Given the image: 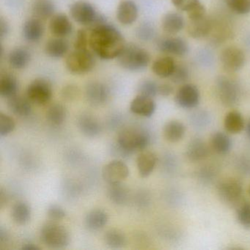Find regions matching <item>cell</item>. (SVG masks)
I'll list each match as a JSON object with an SVG mask.
<instances>
[{
  "label": "cell",
  "mask_w": 250,
  "mask_h": 250,
  "mask_svg": "<svg viewBox=\"0 0 250 250\" xmlns=\"http://www.w3.org/2000/svg\"><path fill=\"white\" fill-rule=\"evenodd\" d=\"M156 105L152 98L137 95L130 104V110L139 116L150 118L156 111Z\"/></svg>",
  "instance_id": "ac0fdd59"
},
{
  "label": "cell",
  "mask_w": 250,
  "mask_h": 250,
  "mask_svg": "<svg viewBox=\"0 0 250 250\" xmlns=\"http://www.w3.org/2000/svg\"><path fill=\"white\" fill-rule=\"evenodd\" d=\"M164 137L169 143H178L184 138L186 126L178 121H170L165 124L163 130Z\"/></svg>",
  "instance_id": "f1b7e54d"
},
{
  "label": "cell",
  "mask_w": 250,
  "mask_h": 250,
  "mask_svg": "<svg viewBox=\"0 0 250 250\" xmlns=\"http://www.w3.org/2000/svg\"><path fill=\"white\" fill-rule=\"evenodd\" d=\"M104 240L106 245L109 248H122L126 244V237L125 234L119 229H109L104 234Z\"/></svg>",
  "instance_id": "8d00e7d4"
},
{
  "label": "cell",
  "mask_w": 250,
  "mask_h": 250,
  "mask_svg": "<svg viewBox=\"0 0 250 250\" xmlns=\"http://www.w3.org/2000/svg\"><path fill=\"white\" fill-rule=\"evenodd\" d=\"M108 196L111 201L117 205H124L128 201L129 192L125 186L118 184H110L108 189Z\"/></svg>",
  "instance_id": "d590c367"
},
{
  "label": "cell",
  "mask_w": 250,
  "mask_h": 250,
  "mask_svg": "<svg viewBox=\"0 0 250 250\" xmlns=\"http://www.w3.org/2000/svg\"><path fill=\"white\" fill-rule=\"evenodd\" d=\"M176 65V62L172 57H162L153 62L152 71L154 74L161 78H169L173 74Z\"/></svg>",
  "instance_id": "d4e9b609"
},
{
  "label": "cell",
  "mask_w": 250,
  "mask_h": 250,
  "mask_svg": "<svg viewBox=\"0 0 250 250\" xmlns=\"http://www.w3.org/2000/svg\"><path fill=\"white\" fill-rule=\"evenodd\" d=\"M238 223L247 229H250V202L241 203L236 211Z\"/></svg>",
  "instance_id": "ab89813d"
},
{
  "label": "cell",
  "mask_w": 250,
  "mask_h": 250,
  "mask_svg": "<svg viewBox=\"0 0 250 250\" xmlns=\"http://www.w3.org/2000/svg\"><path fill=\"white\" fill-rule=\"evenodd\" d=\"M31 58V53L27 48L17 47L10 52L8 62L14 69L21 70L30 64Z\"/></svg>",
  "instance_id": "484cf974"
},
{
  "label": "cell",
  "mask_w": 250,
  "mask_h": 250,
  "mask_svg": "<svg viewBox=\"0 0 250 250\" xmlns=\"http://www.w3.org/2000/svg\"><path fill=\"white\" fill-rule=\"evenodd\" d=\"M65 65L71 74L84 75L93 71L96 60L88 49H74L67 56Z\"/></svg>",
  "instance_id": "8992f818"
},
{
  "label": "cell",
  "mask_w": 250,
  "mask_h": 250,
  "mask_svg": "<svg viewBox=\"0 0 250 250\" xmlns=\"http://www.w3.org/2000/svg\"><path fill=\"white\" fill-rule=\"evenodd\" d=\"M216 90L221 102L226 106L237 104L240 99V89L235 82L225 76H221L216 81Z\"/></svg>",
  "instance_id": "ba28073f"
},
{
  "label": "cell",
  "mask_w": 250,
  "mask_h": 250,
  "mask_svg": "<svg viewBox=\"0 0 250 250\" xmlns=\"http://www.w3.org/2000/svg\"><path fill=\"white\" fill-rule=\"evenodd\" d=\"M80 90L75 84H68L65 86L62 90V99L67 102H73L76 100L80 96Z\"/></svg>",
  "instance_id": "7dc6e473"
},
{
  "label": "cell",
  "mask_w": 250,
  "mask_h": 250,
  "mask_svg": "<svg viewBox=\"0 0 250 250\" xmlns=\"http://www.w3.org/2000/svg\"><path fill=\"white\" fill-rule=\"evenodd\" d=\"M44 25L39 19H30L23 24L22 36L29 43H37L44 34Z\"/></svg>",
  "instance_id": "d6986e66"
},
{
  "label": "cell",
  "mask_w": 250,
  "mask_h": 250,
  "mask_svg": "<svg viewBox=\"0 0 250 250\" xmlns=\"http://www.w3.org/2000/svg\"><path fill=\"white\" fill-rule=\"evenodd\" d=\"M200 94L197 86L185 84L175 93V102L183 109H193L200 103Z\"/></svg>",
  "instance_id": "8fae6325"
},
{
  "label": "cell",
  "mask_w": 250,
  "mask_h": 250,
  "mask_svg": "<svg viewBox=\"0 0 250 250\" xmlns=\"http://www.w3.org/2000/svg\"><path fill=\"white\" fill-rule=\"evenodd\" d=\"M109 96V88L103 83L92 82L85 87V97L92 106H99L107 102Z\"/></svg>",
  "instance_id": "9a60e30c"
},
{
  "label": "cell",
  "mask_w": 250,
  "mask_h": 250,
  "mask_svg": "<svg viewBox=\"0 0 250 250\" xmlns=\"http://www.w3.org/2000/svg\"><path fill=\"white\" fill-rule=\"evenodd\" d=\"M158 49L166 55L183 57L188 52L187 42L181 38L168 37L160 39L157 43Z\"/></svg>",
  "instance_id": "5bb4252c"
},
{
  "label": "cell",
  "mask_w": 250,
  "mask_h": 250,
  "mask_svg": "<svg viewBox=\"0 0 250 250\" xmlns=\"http://www.w3.org/2000/svg\"><path fill=\"white\" fill-rule=\"evenodd\" d=\"M7 100L8 109L17 116L24 118L28 116L31 112V102L28 98L16 95Z\"/></svg>",
  "instance_id": "cb8c5ba5"
},
{
  "label": "cell",
  "mask_w": 250,
  "mask_h": 250,
  "mask_svg": "<svg viewBox=\"0 0 250 250\" xmlns=\"http://www.w3.org/2000/svg\"><path fill=\"white\" fill-rule=\"evenodd\" d=\"M209 154L208 147L203 140L199 138L190 141L186 150V156L191 162H196L204 160Z\"/></svg>",
  "instance_id": "7402d4cb"
},
{
  "label": "cell",
  "mask_w": 250,
  "mask_h": 250,
  "mask_svg": "<svg viewBox=\"0 0 250 250\" xmlns=\"http://www.w3.org/2000/svg\"><path fill=\"white\" fill-rule=\"evenodd\" d=\"M109 220L107 213L100 209L91 210L85 217V225L90 230H99L103 228Z\"/></svg>",
  "instance_id": "d6a6232c"
},
{
  "label": "cell",
  "mask_w": 250,
  "mask_h": 250,
  "mask_svg": "<svg viewBox=\"0 0 250 250\" xmlns=\"http://www.w3.org/2000/svg\"><path fill=\"white\" fill-rule=\"evenodd\" d=\"M210 146L213 151L218 154L225 155L230 151L232 141L228 134L216 131L210 137Z\"/></svg>",
  "instance_id": "4dcf8cb0"
},
{
  "label": "cell",
  "mask_w": 250,
  "mask_h": 250,
  "mask_svg": "<svg viewBox=\"0 0 250 250\" xmlns=\"http://www.w3.org/2000/svg\"><path fill=\"white\" fill-rule=\"evenodd\" d=\"M156 30L150 22H143L137 27L136 36L142 42H148L154 38Z\"/></svg>",
  "instance_id": "60d3db41"
},
{
  "label": "cell",
  "mask_w": 250,
  "mask_h": 250,
  "mask_svg": "<svg viewBox=\"0 0 250 250\" xmlns=\"http://www.w3.org/2000/svg\"><path fill=\"white\" fill-rule=\"evenodd\" d=\"M55 11L56 6L53 0H35L32 5L33 16L41 20L52 18Z\"/></svg>",
  "instance_id": "83f0119b"
},
{
  "label": "cell",
  "mask_w": 250,
  "mask_h": 250,
  "mask_svg": "<svg viewBox=\"0 0 250 250\" xmlns=\"http://www.w3.org/2000/svg\"><path fill=\"white\" fill-rule=\"evenodd\" d=\"M213 21L205 15L198 18L189 19L187 33L194 39H202L210 36L213 30Z\"/></svg>",
  "instance_id": "4fadbf2b"
},
{
  "label": "cell",
  "mask_w": 250,
  "mask_h": 250,
  "mask_svg": "<svg viewBox=\"0 0 250 250\" xmlns=\"http://www.w3.org/2000/svg\"><path fill=\"white\" fill-rule=\"evenodd\" d=\"M220 61L225 70L229 72H237L245 65V53L237 46H228L221 52Z\"/></svg>",
  "instance_id": "30bf717a"
},
{
  "label": "cell",
  "mask_w": 250,
  "mask_h": 250,
  "mask_svg": "<svg viewBox=\"0 0 250 250\" xmlns=\"http://www.w3.org/2000/svg\"><path fill=\"white\" fill-rule=\"evenodd\" d=\"M139 10L133 0H122L117 8L116 17L123 25H131L138 18Z\"/></svg>",
  "instance_id": "2e32d148"
},
{
  "label": "cell",
  "mask_w": 250,
  "mask_h": 250,
  "mask_svg": "<svg viewBox=\"0 0 250 250\" xmlns=\"http://www.w3.org/2000/svg\"><path fill=\"white\" fill-rule=\"evenodd\" d=\"M19 90V83L13 74H2L0 78V96L8 99L17 95Z\"/></svg>",
  "instance_id": "f546056e"
},
{
  "label": "cell",
  "mask_w": 250,
  "mask_h": 250,
  "mask_svg": "<svg viewBox=\"0 0 250 250\" xmlns=\"http://www.w3.org/2000/svg\"><path fill=\"white\" fill-rule=\"evenodd\" d=\"M243 192L242 184L235 178H226L217 187L219 199L229 207L238 206L242 203Z\"/></svg>",
  "instance_id": "52a82bcc"
},
{
  "label": "cell",
  "mask_w": 250,
  "mask_h": 250,
  "mask_svg": "<svg viewBox=\"0 0 250 250\" xmlns=\"http://www.w3.org/2000/svg\"><path fill=\"white\" fill-rule=\"evenodd\" d=\"M224 126L228 132L232 134H239L244 128V120L238 111L228 112L224 120Z\"/></svg>",
  "instance_id": "1f68e13d"
},
{
  "label": "cell",
  "mask_w": 250,
  "mask_h": 250,
  "mask_svg": "<svg viewBox=\"0 0 250 250\" xmlns=\"http://www.w3.org/2000/svg\"><path fill=\"white\" fill-rule=\"evenodd\" d=\"M137 91L139 95L153 99L159 95V84L153 80H144L139 84Z\"/></svg>",
  "instance_id": "f35d334b"
},
{
  "label": "cell",
  "mask_w": 250,
  "mask_h": 250,
  "mask_svg": "<svg viewBox=\"0 0 250 250\" xmlns=\"http://www.w3.org/2000/svg\"><path fill=\"white\" fill-rule=\"evenodd\" d=\"M125 45V38L121 32L108 22L90 30L89 47L102 60L118 58Z\"/></svg>",
  "instance_id": "6da1fadb"
},
{
  "label": "cell",
  "mask_w": 250,
  "mask_h": 250,
  "mask_svg": "<svg viewBox=\"0 0 250 250\" xmlns=\"http://www.w3.org/2000/svg\"><path fill=\"white\" fill-rule=\"evenodd\" d=\"M172 5L179 10L188 14L197 5H200V0H171Z\"/></svg>",
  "instance_id": "ee69618b"
},
{
  "label": "cell",
  "mask_w": 250,
  "mask_h": 250,
  "mask_svg": "<svg viewBox=\"0 0 250 250\" xmlns=\"http://www.w3.org/2000/svg\"><path fill=\"white\" fill-rule=\"evenodd\" d=\"M9 32L10 26L8 21L4 20L3 18H1V20H0V39L1 40H3L5 38H6Z\"/></svg>",
  "instance_id": "681fc988"
},
{
  "label": "cell",
  "mask_w": 250,
  "mask_h": 250,
  "mask_svg": "<svg viewBox=\"0 0 250 250\" xmlns=\"http://www.w3.org/2000/svg\"><path fill=\"white\" fill-rule=\"evenodd\" d=\"M248 192H249V194H250V187H249Z\"/></svg>",
  "instance_id": "f5cc1de1"
},
{
  "label": "cell",
  "mask_w": 250,
  "mask_h": 250,
  "mask_svg": "<svg viewBox=\"0 0 250 250\" xmlns=\"http://www.w3.org/2000/svg\"><path fill=\"white\" fill-rule=\"evenodd\" d=\"M80 131L86 137L93 138L100 134L101 125L95 117L90 114H83L80 115L77 122Z\"/></svg>",
  "instance_id": "603a6c76"
},
{
  "label": "cell",
  "mask_w": 250,
  "mask_h": 250,
  "mask_svg": "<svg viewBox=\"0 0 250 250\" xmlns=\"http://www.w3.org/2000/svg\"><path fill=\"white\" fill-rule=\"evenodd\" d=\"M74 49H87L89 46V34L84 29L79 30L74 40Z\"/></svg>",
  "instance_id": "bcb514c9"
},
{
  "label": "cell",
  "mask_w": 250,
  "mask_h": 250,
  "mask_svg": "<svg viewBox=\"0 0 250 250\" xmlns=\"http://www.w3.org/2000/svg\"><path fill=\"white\" fill-rule=\"evenodd\" d=\"M47 216L53 222L62 220L66 216V212L59 205L52 204L48 207Z\"/></svg>",
  "instance_id": "f6af8a7d"
},
{
  "label": "cell",
  "mask_w": 250,
  "mask_h": 250,
  "mask_svg": "<svg viewBox=\"0 0 250 250\" xmlns=\"http://www.w3.org/2000/svg\"><path fill=\"white\" fill-rule=\"evenodd\" d=\"M70 14L74 21L86 26L89 30L107 22L106 17L96 11L93 4L87 1H77L70 6Z\"/></svg>",
  "instance_id": "7a4b0ae2"
},
{
  "label": "cell",
  "mask_w": 250,
  "mask_h": 250,
  "mask_svg": "<svg viewBox=\"0 0 250 250\" xmlns=\"http://www.w3.org/2000/svg\"><path fill=\"white\" fill-rule=\"evenodd\" d=\"M42 242L51 249H63L69 244L68 229L55 222H48L43 225L40 232Z\"/></svg>",
  "instance_id": "5b68a950"
},
{
  "label": "cell",
  "mask_w": 250,
  "mask_h": 250,
  "mask_svg": "<svg viewBox=\"0 0 250 250\" xmlns=\"http://www.w3.org/2000/svg\"><path fill=\"white\" fill-rule=\"evenodd\" d=\"M16 124L14 120L1 112L0 113V136L5 137L11 134L15 129Z\"/></svg>",
  "instance_id": "b9f144b4"
},
{
  "label": "cell",
  "mask_w": 250,
  "mask_h": 250,
  "mask_svg": "<svg viewBox=\"0 0 250 250\" xmlns=\"http://www.w3.org/2000/svg\"><path fill=\"white\" fill-rule=\"evenodd\" d=\"M23 250H39L40 248L37 246L35 245L34 244L32 243H27V244H24L22 247Z\"/></svg>",
  "instance_id": "f907efd6"
},
{
  "label": "cell",
  "mask_w": 250,
  "mask_h": 250,
  "mask_svg": "<svg viewBox=\"0 0 250 250\" xmlns=\"http://www.w3.org/2000/svg\"><path fill=\"white\" fill-rule=\"evenodd\" d=\"M173 87L167 83L159 84V95L163 97H168L173 93Z\"/></svg>",
  "instance_id": "c3c4849f"
},
{
  "label": "cell",
  "mask_w": 250,
  "mask_h": 250,
  "mask_svg": "<svg viewBox=\"0 0 250 250\" xmlns=\"http://www.w3.org/2000/svg\"><path fill=\"white\" fill-rule=\"evenodd\" d=\"M247 135H248V137L250 138V120L249 121L248 124H247Z\"/></svg>",
  "instance_id": "816d5d0a"
},
{
  "label": "cell",
  "mask_w": 250,
  "mask_h": 250,
  "mask_svg": "<svg viewBox=\"0 0 250 250\" xmlns=\"http://www.w3.org/2000/svg\"><path fill=\"white\" fill-rule=\"evenodd\" d=\"M188 77H189V72H188V68L185 65L177 64L173 74L169 78H170L171 81L175 84H182L188 80Z\"/></svg>",
  "instance_id": "7bdbcfd3"
},
{
  "label": "cell",
  "mask_w": 250,
  "mask_h": 250,
  "mask_svg": "<svg viewBox=\"0 0 250 250\" xmlns=\"http://www.w3.org/2000/svg\"><path fill=\"white\" fill-rule=\"evenodd\" d=\"M52 96V85L45 79H36L27 87V97L34 104L45 105L51 100Z\"/></svg>",
  "instance_id": "9c48e42d"
},
{
  "label": "cell",
  "mask_w": 250,
  "mask_h": 250,
  "mask_svg": "<svg viewBox=\"0 0 250 250\" xmlns=\"http://www.w3.org/2000/svg\"><path fill=\"white\" fill-rule=\"evenodd\" d=\"M228 8L238 15H247L250 13V0H225Z\"/></svg>",
  "instance_id": "74e56055"
},
{
  "label": "cell",
  "mask_w": 250,
  "mask_h": 250,
  "mask_svg": "<svg viewBox=\"0 0 250 250\" xmlns=\"http://www.w3.org/2000/svg\"><path fill=\"white\" fill-rule=\"evenodd\" d=\"M117 59L124 69L131 72L143 71L150 62V54L146 49L133 43L125 45Z\"/></svg>",
  "instance_id": "3957f363"
},
{
  "label": "cell",
  "mask_w": 250,
  "mask_h": 250,
  "mask_svg": "<svg viewBox=\"0 0 250 250\" xmlns=\"http://www.w3.org/2000/svg\"><path fill=\"white\" fill-rule=\"evenodd\" d=\"M157 157L153 152L143 151L137 159V169L142 178H147L153 172Z\"/></svg>",
  "instance_id": "4316f807"
},
{
  "label": "cell",
  "mask_w": 250,
  "mask_h": 250,
  "mask_svg": "<svg viewBox=\"0 0 250 250\" xmlns=\"http://www.w3.org/2000/svg\"><path fill=\"white\" fill-rule=\"evenodd\" d=\"M150 142V134L147 131L143 128L129 127L120 132L117 145L128 156L137 150H144Z\"/></svg>",
  "instance_id": "277c9868"
},
{
  "label": "cell",
  "mask_w": 250,
  "mask_h": 250,
  "mask_svg": "<svg viewBox=\"0 0 250 250\" xmlns=\"http://www.w3.org/2000/svg\"><path fill=\"white\" fill-rule=\"evenodd\" d=\"M66 118V109L61 104L51 105L46 112L48 122L54 126H60L65 122Z\"/></svg>",
  "instance_id": "e575fe53"
},
{
  "label": "cell",
  "mask_w": 250,
  "mask_h": 250,
  "mask_svg": "<svg viewBox=\"0 0 250 250\" xmlns=\"http://www.w3.org/2000/svg\"><path fill=\"white\" fill-rule=\"evenodd\" d=\"M44 50L45 53L49 58L60 59L68 53L69 43L65 38H52L46 42Z\"/></svg>",
  "instance_id": "44dd1931"
},
{
  "label": "cell",
  "mask_w": 250,
  "mask_h": 250,
  "mask_svg": "<svg viewBox=\"0 0 250 250\" xmlns=\"http://www.w3.org/2000/svg\"><path fill=\"white\" fill-rule=\"evenodd\" d=\"M128 175V166L121 160L112 161L102 169L103 179L109 185L122 182Z\"/></svg>",
  "instance_id": "7c38bea8"
},
{
  "label": "cell",
  "mask_w": 250,
  "mask_h": 250,
  "mask_svg": "<svg viewBox=\"0 0 250 250\" xmlns=\"http://www.w3.org/2000/svg\"><path fill=\"white\" fill-rule=\"evenodd\" d=\"M185 27V20L179 13H167L162 20V28L168 36H175Z\"/></svg>",
  "instance_id": "ffe728a7"
},
{
  "label": "cell",
  "mask_w": 250,
  "mask_h": 250,
  "mask_svg": "<svg viewBox=\"0 0 250 250\" xmlns=\"http://www.w3.org/2000/svg\"><path fill=\"white\" fill-rule=\"evenodd\" d=\"M73 24L64 14H55L49 21V30L55 37L66 38L72 33Z\"/></svg>",
  "instance_id": "e0dca14e"
},
{
  "label": "cell",
  "mask_w": 250,
  "mask_h": 250,
  "mask_svg": "<svg viewBox=\"0 0 250 250\" xmlns=\"http://www.w3.org/2000/svg\"><path fill=\"white\" fill-rule=\"evenodd\" d=\"M11 217L16 224L24 225L28 223L31 218V208L25 202L20 201L13 206Z\"/></svg>",
  "instance_id": "836d02e7"
}]
</instances>
